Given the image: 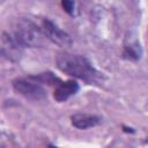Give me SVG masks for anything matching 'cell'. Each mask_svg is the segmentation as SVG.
Masks as SVG:
<instances>
[{"label": "cell", "instance_id": "6da1fadb", "mask_svg": "<svg viewBox=\"0 0 148 148\" xmlns=\"http://www.w3.org/2000/svg\"><path fill=\"white\" fill-rule=\"evenodd\" d=\"M57 67L67 75L86 81L87 83H101L103 75L83 56L61 52L56 57Z\"/></svg>", "mask_w": 148, "mask_h": 148}, {"label": "cell", "instance_id": "7a4b0ae2", "mask_svg": "<svg viewBox=\"0 0 148 148\" xmlns=\"http://www.w3.org/2000/svg\"><path fill=\"white\" fill-rule=\"evenodd\" d=\"M13 37L23 47L43 46L46 38L42 28L37 27V24H35L32 21L27 18H21L15 23Z\"/></svg>", "mask_w": 148, "mask_h": 148}, {"label": "cell", "instance_id": "3957f363", "mask_svg": "<svg viewBox=\"0 0 148 148\" xmlns=\"http://www.w3.org/2000/svg\"><path fill=\"white\" fill-rule=\"evenodd\" d=\"M13 88L16 92L24 96L25 98L40 101L46 97V91L42 87V83L36 81L32 76L29 77H18L13 81Z\"/></svg>", "mask_w": 148, "mask_h": 148}, {"label": "cell", "instance_id": "277c9868", "mask_svg": "<svg viewBox=\"0 0 148 148\" xmlns=\"http://www.w3.org/2000/svg\"><path fill=\"white\" fill-rule=\"evenodd\" d=\"M42 30L45 34L46 38L50 39L54 44H57L59 46H62V47L72 45L71 36L67 32H65L64 30H61L51 20H49V18L43 20V22H42Z\"/></svg>", "mask_w": 148, "mask_h": 148}, {"label": "cell", "instance_id": "5b68a950", "mask_svg": "<svg viewBox=\"0 0 148 148\" xmlns=\"http://www.w3.org/2000/svg\"><path fill=\"white\" fill-rule=\"evenodd\" d=\"M22 45H20L16 39L8 34L3 32L1 38V54L12 61H17L22 54Z\"/></svg>", "mask_w": 148, "mask_h": 148}, {"label": "cell", "instance_id": "8992f818", "mask_svg": "<svg viewBox=\"0 0 148 148\" xmlns=\"http://www.w3.org/2000/svg\"><path fill=\"white\" fill-rule=\"evenodd\" d=\"M79 89H80L79 83L74 80H68V81H65V82H60L56 86L53 97L58 102H65L71 96L75 95L79 91Z\"/></svg>", "mask_w": 148, "mask_h": 148}, {"label": "cell", "instance_id": "52a82bcc", "mask_svg": "<svg viewBox=\"0 0 148 148\" xmlns=\"http://www.w3.org/2000/svg\"><path fill=\"white\" fill-rule=\"evenodd\" d=\"M72 125L79 130H87L90 127L97 126L102 119L98 116L89 114V113H75L71 117Z\"/></svg>", "mask_w": 148, "mask_h": 148}, {"label": "cell", "instance_id": "ba28073f", "mask_svg": "<svg viewBox=\"0 0 148 148\" xmlns=\"http://www.w3.org/2000/svg\"><path fill=\"white\" fill-rule=\"evenodd\" d=\"M36 81H38L39 83H46V84H54L57 86L58 83H60V79L57 77L53 73L51 72H45V73H40L38 75H31Z\"/></svg>", "mask_w": 148, "mask_h": 148}, {"label": "cell", "instance_id": "9c48e42d", "mask_svg": "<svg viewBox=\"0 0 148 148\" xmlns=\"http://www.w3.org/2000/svg\"><path fill=\"white\" fill-rule=\"evenodd\" d=\"M124 56L130 58V59H139L140 58V47L138 45V43H130V45L125 46V51H124Z\"/></svg>", "mask_w": 148, "mask_h": 148}, {"label": "cell", "instance_id": "30bf717a", "mask_svg": "<svg viewBox=\"0 0 148 148\" xmlns=\"http://www.w3.org/2000/svg\"><path fill=\"white\" fill-rule=\"evenodd\" d=\"M61 5L65 12H67L69 15L74 14V1L73 0H61Z\"/></svg>", "mask_w": 148, "mask_h": 148}]
</instances>
